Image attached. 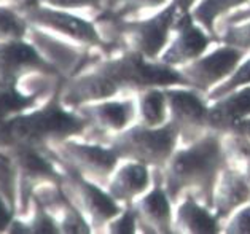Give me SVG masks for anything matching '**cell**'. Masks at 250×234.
I'll return each mask as SVG.
<instances>
[{"label": "cell", "mask_w": 250, "mask_h": 234, "mask_svg": "<svg viewBox=\"0 0 250 234\" xmlns=\"http://www.w3.org/2000/svg\"><path fill=\"white\" fill-rule=\"evenodd\" d=\"M227 166V134L209 129L184 149L175 150L160 174L172 202L188 193L212 209L213 188Z\"/></svg>", "instance_id": "cell-1"}, {"label": "cell", "mask_w": 250, "mask_h": 234, "mask_svg": "<svg viewBox=\"0 0 250 234\" xmlns=\"http://www.w3.org/2000/svg\"><path fill=\"white\" fill-rule=\"evenodd\" d=\"M65 187L70 190L75 207L82 213L88 215L91 225L96 228L107 226L108 221L123 211L120 202L115 201L108 191H102L99 185L80 174L67 177Z\"/></svg>", "instance_id": "cell-10"}, {"label": "cell", "mask_w": 250, "mask_h": 234, "mask_svg": "<svg viewBox=\"0 0 250 234\" xmlns=\"http://www.w3.org/2000/svg\"><path fill=\"white\" fill-rule=\"evenodd\" d=\"M250 202V175L228 164L222 170L213 188L212 211L222 221L233 215L237 209Z\"/></svg>", "instance_id": "cell-12"}, {"label": "cell", "mask_w": 250, "mask_h": 234, "mask_svg": "<svg viewBox=\"0 0 250 234\" xmlns=\"http://www.w3.org/2000/svg\"><path fill=\"white\" fill-rule=\"evenodd\" d=\"M84 126L86 121L83 116L67 113L58 104H50L43 110L16 120L11 126V134L27 142H39L45 139L62 140L69 135L80 134Z\"/></svg>", "instance_id": "cell-7"}, {"label": "cell", "mask_w": 250, "mask_h": 234, "mask_svg": "<svg viewBox=\"0 0 250 234\" xmlns=\"http://www.w3.org/2000/svg\"><path fill=\"white\" fill-rule=\"evenodd\" d=\"M58 150L77 174L97 185H107L115 169L118 168L120 158L110 147L104 149L99 145L61 142Z\"/></svg>", "instance_id": "cell-9"}, {"label": "cell", "mask_w": 250, "mask_h": 234, "mask_svg": "<svg viewBox=\"0 0 250 234\" xmlns=\"http://www.w3.org/2000/svg\"><path fill=\"white\" fill-rule=\"evenodd\" d=\"M24 34V22L8 10L0 8V39H20Z\"/></svg>", "instance_id": "cell-28"}, {"label": "cell", "mask_w": 250, "mask_h": 234, "mask_svg": "<svg viewBox=\"0 0 250 234\" xmlns=\"http://www.w3.org/2000/svg\"><path fill=\"white\" fill-rule=\"evenodd\" d=\"M215 42L236 46L250 53V20L237 24H228L217 30Z\"/></svg>", "instance_id": "cell-24"}, {"label": "cell", "mask_w": 250, "mask_h": 234, "mask_svg": "<svg viewBox=\"0 0 250 234\" xmlns=\"http://www.w3.org/2000/svg\"><path fill=\"white\" fill-rule=\"evenodd\" d=\"M97 70L110 77L121 89L140 92L148 88H167V86H188L187 80L175 67L151 61L132 50H127L118 58L104 61Z\"/></svg>", "instance_id": "cell-3"}, {"label": "cell", "mask_w": 250, "mask_h": 234, "mask_svg": "<svg viewBox=\"0 0 250 234\" xmlns=\"http://www.w3.org/2000/svg\"><path fill=\"white\" fill-rule=\"evenodd\" d=\"M172 2L179 7V10L182 11V15H188L193 10V7L196 5L199 0H172Z\"/></svg>", "instance_id": "cell-36"}, {"label": "cell", "mask_w": 250, "mask_h": 234, "mask_svg": "<svg viewBox=\"0 0 250 234\" xmlns=\"http://www.w3.org/2000/svg\"><path fill=\"white\" fill-rule=\"evenodd\" d=\"M0 188L8 194L10 201L13 199V172L8 164V159L0 156Z\"/></svg>", "instance_id": "cell-32"}, {"label": "cell", "mask_w": 250, "mask_h": 234, "mask_svg": "<svg viewBox=\"0 0 250 234\" xmlns=\"http://www.w3.org/2000/svg\"><path fill=\"white\" fill-rule=\"evenodd\" d=\"M227 134L237 135V137H241L244 140H247V142H250V116H247V118H244L241 121H237Z\"/></svg>", "instance_id": "cell-34"}, {"label": "cell", "mask_w": 250, "mask_h": 234, "mask_svg": "<svg viewBox=\"0 0 250 234\" xmlns=\"http://www.w3.org/2000/svg\"><path fill=\"white\" fill-rule=\"evenodd\" d=\"M30 18L42 26L69 37L75 42H80L83 45H101V37L93 24L82 18L65 13V11L40 8L34 10L30 13Z\"/></svg>", "instance_id": "cell-15"}, {"label": "cell", "mask_w": 250, "mask_h": 234, "mask_svg": "<svg viewBox=\"0 0 250 234\" xmlns=\"http://www.w3.org/2000/svg\"><path fill=\"white\" fill-rule=\"evenodd\" d=\"M107 231L115 234H134L137 231V220L131 206H125L117 217L108 221Z\"/></svg>", "instance_id": "cell-27"}, {"label": "cell", "mask_w": 250, "mask_h": 234, "mask_svg": "<svg viewBox=\"0 0 250 234\" xmlns=\"http://www.w3.org/2000/svg\"><path fill=\"white\" fill-rule=\"evenodd\" d=\"M30 102L32 101L29 97H22L13 91H2L0 92V118L16 112V110L26 108Z\"/></svg>", "instance_id": "cell-30"}, {"label": "cell", "mask_w": 250, "mask_h": 234, "mask_svg": "<svg viewBox=\"0 0 250 234\" xmlns=\"http://www.w3.org/2000/svg\"><path fill=\"white\" fill-rule=\"evenodd\" d=\"M37 45L43 48L50 63L56 64L58 69L64 72H72L84 58V53L82 50H77L74 46L42 34H37Z\"/></svg>", "instance_id": "cell-22"}, {"label": "cell", "mask_w": 250, "mask_h": 234, "mask_svg": "<svg viewBox=\"0 0 250 234\" xmlns=\"http://www.w3.org/2000/svg\"><path fill=\"white\" fill-rule=\"evenodd\" d=\"M0 65L7 72L29 69V67L53 72L51 67L29 45H24V43H11V45L7 46H0Z\"/></svg>", "instance_id": "cell-21"}, {"label": "cell", "mask_w": 250, "mask_h": 234, "mask_svg": "<svg viewBox=\"0 0 250 234\" xmlns=\"http://www.w3.org/2000/svg\"><path fill=\"white\" fill-rule=\"evenodd\" d=\"M51 7L75 10V8H97L101 0H45Z\"/></svg>", "instance_id": "cell-31"}, {"label": "cell", "mask_w": 250, "mask_h": 234, "mask_svg": "<svg viewBox=\"0 0 250 234\" xmlns=\"http://www.w3.org/2000/svg\"><path fill=\"white\" fill-rule=\"evenodd\" d=\"M249 85H250V56L244 59L225 82L215 86L210 92H207L206 99H207V102H213L223 96L229 94V92H233L239 88H244V86H249Z\"/></svg>", "instance_id": "cell-23"}, {"label": "cell", "mask_w": 250, "mask_h": 234, "mask_svg": "<svg viewBox=\"0 0 250 234\" xmlns=\"http://www.w3.org/2000/svg\"><path fill=\"white\" fill-rule=\"evenodd\" d=\"M153 170V187L131 204L137 220V230L151 234L174 233L172 201L163 187L160 169Z\"/></svg>", "instance_id": "cell-8"}, {"label": "cell", "mask_w": 250, "mask_h": 234, "mask_svg": "<svg viewBox=\"0 0 250 234\" xmlns=\"http://www.w3.org/2000/svg\"><path fill=\"white\" fill-rule=\"evenodd\" d=\"M120 92V88L110 77L101 70H94L88 75L78 77L65 86L62 101L69 106H84V104L110 99Z\"/></svg>", "instance_id": "cell-18"}, {"label": "cell", "mask_w": 250, "mask_h": 234, "mask_svg": "<svg viewBox=\"0 0 250 234\" xmlns=\"http://www.w3.org/2000/svg\"><path fill=\"white\" fill-rule=\"evenodd\" d=\"M249 2L250 0H199L190 11V15L193 21L215 40L218 21L225 20L228 15L234 13Z\"/></svg>", "instance_id": "cell-19"}, {"label": "cell", "mask_w": 250, "mask_h": 234, "mask_svg": "<svg viewBox=\"0 0 250 234\" xmlns=\"http://www.w3.org/2000/svg\"><path fill=\"white\" fill-rule=\"evenodd\" d=\"M153 183V170L137 161H127L115 169L107 183V191L120 204L131 206L139 196L150 190Z\"/></svg>", "instance_id": "cell-14"}, {"label": "cell", "mask_w": 250, "mask_h": 234, "mask_svg": "<svg viewBox=\"0 0 250 234\" xmlns=\"http://www.w3.org/2000/svg\"><path fill=\"white\" fill-rule=\"evenodd\" d=\"M20 161L22 164V168L32 175L53 177V174H54L51 166L34 151H22L21 156H20Z\"/></svg>", "instance_id": "cell-29"}, {"label": "cell", "mask_w": 250, "mask_h": 234, "mask_svg": "<svg viewBox=\"0 0 250 234\" xmlns=\"http://www.w3.org/2000/svg\"><path fill=\"white\" fill-rule=\"evenodd\" d=\"M212 42H215L213 37L198 26L190 13L184 15L175 24V37L167 43L166 50L161 53L158 61L179 69L203 56Z\"/></svg>", "instance_id": "cell-11"}, {"label": "cell", "mask_w": 250, "mask_h": 234, "mask_svg": "<svg viewBox=\"0 0 250 234\" xmlns=\"http://www.w3.org/2000/svg\"><path fill=\"white\" fill-rule=\"evenodd\" d=\"M222 221L210 207L187 194L174 213V233L184 234H217L222 233Z\"/></svg>", "instance_id": "cell-16"}, {"label": "cell", "mask_w": 250, "mask_h": 234, "mask_svg": "<svg viewBox=\"0 0 250 234\" xmlns=\"http://www.w3.org/2000/svg\"><path fill=\"white\" fill-rule=\"evenodd\" d=\"M137 123L156 128L169 121L167 99L163 88H148L137 92Z\"/></svg>", "instance_id": "cell-20"}, {"label": "cell", "mask_w": 250, "mask_h": 234, "mask_svg": "<svg viewBox=\"0 0 250 234\" xmlns=\"http://www.w3.org/2000/svg\"><path fill=\"white\" fill-rule=\"evenodd\" d=\"M222 233L228 234H250V202L239 207L223 221Z\"/></svg>", "instance_id": "cell-26"}, {"label": "cell", "mask_w": 250, "mask_h": 234, "mask_svg": "<svg viewBox=\"0 0 250 234\" xmlns=\"http://www.w3.org/2000/svg\"><path fill=\"white\" fill-rule=\"evenodd\" d=\"M250 116V85L209 102V129L227 134L237 121Z\"/></svg>", "instance_id": "cell-17"}, {"label": "cell", "mask_w": 250, "mask_h": 234, "mask_svg": "<svg viewBox=\"0 0 250 234\" xmlns=\"http://www.w3.org/2000/svg\"><path fill=\"white\" fill-rule=\"evenodd\" d=\"M30 231H35V233H58L59 228L58 225L54 223V220L50 217V215H46L45 212H39L37 217H35L34 223H32V228H30Z\"/></svg>", "instance_id": "cell-33"}, {"label": "cell", "mask_w": 250, "mask_h": 234, "mask_svg": "<svg viewBox=\"0 0 250 234\" xmlns=\"http://www.w3.org/2000/svg\"><path fill=\"white\" fill-rule=\"evenodd\" d=\"M246 20H250V7L249 8H244V10H236L234 13L228 15L225 20H222L223 24H220V26H217V30L223 27V26H228V24H237V22H242Z\"/></svg>", "instance_id": "cell-35"}, {"label": "cell", "mask_w": 250, "mask_h": 234, "mask_svg": "<svg viewBox=\"0 0 250 234\" xmlns=\"http://www.w3.org/2000/svg\"><path fill=\"white\" fill-rule=\"evenodd\" d=\"M163 91L167 99L169 121L179 129L182 142L188 145L209 131V102L206 94L190 86H167Z\"/></svg>", "instance_id": "cell-5"}, {"label": "cell", "mask_w": 250, "mask_h": 234, "mask_svg": "<svg viewBox=\"0 0 250 234\" xmlns=\"http://www.w3.org/2000/svg\"><path fill=\"white\" fill-rule=\"evenodd\" d=\"M182 16L184 15L179 7L170 0L166 7L150 18L121 21L120 35L129 46L127 50L142 54L147 59L158 61L170 42V32L175 30V24Z\"/></svg>", "instance_id": "cell-4"}, {"label": "cell", "mask_w": 250, "mask_h": 234, "mask_svg": "<svg viewBox=\"0 0 250 234\" xmlns=\"http://www.w3.org/2000/svg\"><path fill=\"white\" fill-rule=\"evenodd\" d=\"M179 142V129L172 121L156 128L134 123L113 135L110 149L120 159L142 163L151 169H163L174 155Z\"/></svg>", "instance_id": "cell-2"}, {"label": "cell", "mask_w": 250, "mask_h": 234, "mask_svg": "<svg viewBox=\"0 0 250 234\" xmlns=\"http://www.w3.org/2000/svg\"><path fill=\"white\" fill-rule=\"evenodd\" d=\"M10 221V212L7 206H5V202L0 199V230H3V228H7Z\"/></svg>", "instance_id": "cell-37"}, {"label": "cell", "mask_w": 250, "mask_h": 234, "mask_svg": "<svg viewBox=\"0 0 250 234\" xmlns=\"http://www.w3.org/2000/svg\"><path fill=\"white\" fill-rule=\"evenodd\" d=\"M170 0H115V13L118 16H137L144 11L161 10Z\"/></svg>", "instance_id": "cell-25"}, {"label": "cell", "mask_w": 250, "mask_h": 234, "mask_svg": "<svg viewBox=\"0 0 250 234\" xmlns=\"http://www.w3.org/2000/svg\"><path fill=\"white\" fill-rule=\"evenodd\" d=\"M83 120L101 132H121L137 123L136 99L126 101H97L84 104L80 108Z\"/></svg>", "instance_id": "cell-13"}, {"label": "cell", "mask_w": 250, "mask_h": 234, "mask_svg": "<svg viewBox=\"0 0 250 234\" xmlns=\"http://www.w3.org/2000/svg\"><path fill=\"white\" fill-rule=\"evenodd\" d=\"M247 56L249 51L246 50L220 43V46L213 51H206L190 64L179 67V70L190 88L207 94L225 82Z\"/></svg>", "instance_id": "cell-6"}]
</instances>
